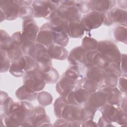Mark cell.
<instances>
[{"mask_svg": "<svg viewBox=\"0 0 127 127\" xmlns=\"http://www.w3.org/2000/svg\"><path fill=\"white\" fill-rule=\"evenodd\" d=\"M86 51L82 46H77L73 48L68 55L67 59L72 65L79 66L84 64Z\"/></svg>", "mask_w": 127, "mask_h": 127, "instance_id": "e0dca14e", "label": "cell"}, {"mask_svg": "<svg viewBox=\"0 0 127 127\" xmlns=\"http://www.w3.org/2000/svg\"><path fill=\"white\" fill-rule=\"evenodd\" d=\"M11 41L13 45H18L21 46L22 45V39L21 36V32H16L14 33L11 37Z\"/></svg>", "mask_w": 127, "mask_h": 127, "instance_id": "ee69618b", "label": "cell"}, {"mask_svg": "<svg viewBox=\"0 0 127 127\" xmlns=\"http://www.w3.org/2000/svg\"><path fill=\"white\" fill-rule=\"evenodd\" d=\"M8 97V95L4 92H0V105L4 102V101Z\"/></svg>", "mask_w": 127, "mask_h": 127, "instance_id": "681fc988", "label": "cell"}, {"mask_svg": "<svg viewBox=\"0 0 127 127\" xmlns=\"http://www.w3.org/2000/svg\"><path fill=\"white\" fill-rule=\"evenodd\" d=\"M106 73H115L118 76L122 75L119 63H109L107 66L104 69Z\"/></svg>", "mask_w": 127, "mask_h": 127, "instance_id": "ab89813d", "label": "cell"}, {"mask_svg": "<svg viewBox=\"0 0 127 127\" xmlns=\"http://www.w3.org/2000/svg\"><path fill=\"white\" fill-rule=\"evenodd\" d=\"M25 61L22 56L20 59L11 61L9 71L15 77H21L25 72Z\"/></svg>", "mask_w": 127, "mask_h": 127, "instance_id": "44dd1931", "label": "cell"}, {"mask_svg": "<svg viewBox=\"0 0 127 127\" xmlns=\"http://www.w3.org/2000/svg\"><path fill=\"white\" fill-rule=\"evenodd\" d=\"M53 43L62 47H65L69 42V37L67 34L63 31L53 30Z\"/></svg>", "mask_w": 127, "mask_h": 127, "instance_id": "4316f807", "label": "cell"}, {"mask_svg": "<svg viewBox=\"0 0 127 127\" xmlns=\"http://www.w3.org/2000/svg\"><path fill=\"white\" fill-rule=\"evenodd\" d=\"M0 10L4 14L5 20H13L19 16V5L17 0H0Z\"/></svg>", "mask_w": 127, "mask_h": 127, "instance_id": "52a82bcc", "label": "cell"}, {"mask_svg": "<svg viewBox=\"0 0 127 127\" xmlns=\"http://www.w3.org/2000/svg\"><path fill=\"white\" fill-rule=\"evenodd\" d=\"M39 31V27L33 18L23 20L21 32L22 44L36 42Z\"/></svg>", "mask_w": 127, "mask_h": 127, "instance_id": "8992f818", "label": "cell"}, {"mask_svg": "<svg viewBox=\"0 0 127 127\" xmlns=\"http://www.w3.org/2000/svg\"><path fill=\"white\" fill-rule=\"evenodd\" d=\"M78 80L63 74L57 84L56 90L61 96L66 92L72 91L76 87Z\"/></svg>", "mask_w": 127, "mask_h": 127, "instance_id": "4fadbf2b", "label": "cell"}, {"mask_svg": "<svg viewBox=\"0 0 127 127\" xmlns=\"http://www.w3.org/2000/svg\"><path fill=\"white\" fill-rule=\"evenodd\" d=\"M97 126L110 127V126H114V125H112V122H111L110 120L102 116L100 118L98 121Z\"/></svg>", "mask_w": 127, "mask_h": 127, "instance_id": "bcb514c9", "label": "cell"}, {"mask_svg": "<svg viewBox=\"0 0 127 127\" xmlns=\"http://www.w3.org/2000/svg\"><path fill=\"white\" fill-rule=\"evenodd\" d=\"M48 52L51 59L64 60L68 57V52L62 46L53 43L47 48Z\"/></svg>", "mask_w": 127, "mask_h": 127, "instance_id": "ffe728a7", "label": "cell"}, {"mask_svg": "<svg viewBox=\"0 0 127 127\" xmlns=\"http://www.w3.org/2000/svg\"><path fill=\"white\" fill-rule=\"evenodd\" d=\"M75 2L74 0H60L61 5L65 6H75Z\"/></svg>", "mask_w": 127, "mask_h": 127, "instance_id": "c3c4849f", "label": "cell"}, {"mask_svg": "<svg viewBox=\"0 0 127 127\" xmlns=\"http://www.w3.org/2000/svg\"><path fill=\"white\" fill-rule=\"evenodd\" d=\"M106 103V95L101 90H100L90 94L88 101L83 105L97 110Z\"/></svg>", "mask_w": 127, "mask_h": 127, "instance_id": "5bb4252c", "label": "cell"}, {"mask_svg": "<svg viewBox=\"0 0 127 127\" xmlns=\"http://www.w3.org/2000/svg\"><path fill=\"white\" fill-rule=\"evenodd\" d=\"M49 19L50 25L53 30L63 31L67 34L69 22L60 16L56 11L52 13Z\"/></svg>", "mask_w": 127, "mask_h": 127, "instance_id": "2e32d148", "label": "cell"}, {"mask_svg": "<svg viewBox=\"0 0 127 127\" xmlns=\"http://www.w3.org/2000/svg\"><path fill=\"white\" fill-rule=\"evenodd\" d=\"M102 116L111 122L116 123L120 126L127 124V113L121 108L116 107L108 103H106L100 108Z\"/></svg>", "mask_w": 127, "mask_h": 127, "instance_id": "3957f363", "label": "cell"}, {"mask_svg": "<svg viewBox=\"0 0 127 127\" xmlns=\"http://www.w3.org/2000/svg\"><path fill=\"white\" fill-rule=\"evenodd\" d=\"M108 63L109 62L96 50L88 51L86 53L84 65L87 67L95 66L101 69H104Z\"/></svg>", "mask_w": 127, "mask_h": 127, "instance_id": "ba28073f", "label": "cell"}, {"mask_svg": "<svg viewBox=\"0 0 127 127\" xmlns=\"http://www.w3.org/2000/svg\"><path fill=\"white\" fill-rule=\"evenodd\" d=\"M100 86V85L95 82L85 77L80 79L78 80L76 87H82L91 94L98 90Z\"/></svg>", "mask_w": 127, "mask_h": 127, "instance_id": "cb8c5ba5", "label": "cell"}, {"mask_svg": "<svg viewBox=\"0 0 127 127\" xmlns=\"http://www.w3.org/2000/svg\"><path fill=\"white\" fill-rule=\"evenodd\" d=\"M67 121L82 123L85 120V111L81 105L67 104L62 113V118Z\"/></svg>", "mask_w": 127, "mask_h": 127, "instance_id": "5b68a950", "label": "cell"}, {"mask_svg": "<svg viewBox=\"0 0 127 127\" xmlns=\"http://www.w3.org/2000/svg\"><path fill=\"white\" fill-rule=\"evenodd\" d=\"M119 76L115 73H106L104 83L106 87H116L118 85Z\"/></svg>", "mask_w": 127, "mask_h": 127, "instance_id": "8d00e7d4", "label": "cell"}, {"mask_svg": "<svg viewBox=\"0 0 127 127\" xmlns=\"http://www.w3.org/2000/svg\"><path fill=\"white\" fill-rule=\"evenodd\" d=\"M0 72H5L7 71L10 67V59L7 57L6 51L0 50Z\"/></svg>", "mask_w": 127, "mask_h": 127, "instance_id": "d6a6232c", "label": "cell"}, {"mask_svg": "<svg viewBox=\"0 0 127 127\" xmlns=\"http://www.w3.org/2000/svg\"><path fill=\"white\" fill-rule=\"evenodd\" d=\"M73 94L77 105H82L86 103L90 96V94L86 90L80 87H76L74 90H73Z\"/></svg>", "mask_w": 127, "mask_h": 127, "instance_id": "484cf974", "label": "cell"}, {"mask_svg": "<svg viewBox=\"0 0 127 127\" xmlns=\"http://www.w3.org/2000/svg\"><path fill=\"white\" fill-rule=\"evenodd\" d=\"M118 87L122 93H126L127 91V78L126 77H121L118 79Z\"/></svg>", "mask_w": 127, "mask_h": 127, "instance_id": "f6af8a7d", "label": "cell"}, {"mask_svg": "<svg viewBox=\"0 0 127 127\" xmlns=\"http://www.w3.org/2000/svg\"><path fill=\"white\" fill-rule=\"evenodd\" d=\"M0 50L8 51L10 49L13 44L11 41V37L7 34V33L3 30H0Z\"/></svg>", "mask_w": 127, "mask_h": 127, "instance_id": "f1b7e54d", "label": "cell"}, {"mask_svg": "<svg viewBox=\"0 0 127 127\" xmlns=\"http://www.w3.org/2000/svg\"><path fill=\"white\" fill-rule=\"evenodd\" d=\"M62 97L58 98L55 102L54 104V112L55 116L58 118H62V113L65 106L67 105Z\"/></svg>", "mask_w": 127, "mask_h": 127, "instance_id": "836d02e7", "label": "cell"}, {"mask_svg": "<svg viewBox=\"0 0 127 127\" xmlns=\"http://www.w3.org/2000/svg\"><path fill=\"white\" fill-rule=\"evenodd\" d=\"M79 66L72 65L69 67L64 73V75L76 80H79L82 77L79 68Z\"/></svg>", "mask_w": 127, "mask_h": 127, "instance_id": "74e56055", "label": "cell"}, {"mask_svg": "<svg viewBox=\"0 0 127 127\" xmlns=\"http://www.w3.org/2000/svg\"><path fill=\"white\" fill-rule=\"evenodd\" d=\"M43 73L36 69L26 71L23 76V85L32 93L42 91L45 86Z\"/></svg>", "mask_w": 127, "mask_h": 127, "instance_id": "6da1fadb", "label": "cell"}, {"mask_svg": "<svg viewBox=\"0 0 127 127\" xmlns=\"http://www.w3.org/2000/svg\"><path fill=\"white\" fill-rule=\"evenodd\" d=\"M32 6L34 11V17H44L49 19L51 14L54 12L51 8L49 0L33 1Z\"/></svg>", "mask_w": 127, "mask_h": 127, "instance_id": "9c48e42d", "label": "cell"}, {"mask_svg": "<svg viewBox=\"0 0 127 127\" xmlns=\"http://www.w3.org/2000/svg\"><path fill=\"white\" fill-rule=\"evenodd\" d=\"M103 13L93 10H91L88 13L84 14L81 16L80 20L85 31L88 32L100 27L103 24Z\"/></svg>", "mask_w": 127, "mask_h": 127, "instance_id": "277c9868", "label": "cell"}, {"mask_svg": "<svg viewBox=\"0 0 127 127\" xmlns=\"http://www.w3.org/2000/svg\"><path fill=\"white\" fill-rule=\"evenodd\" d=\"M57 14L68 22L80 21L81 13L75 6H65L61 5L56 10Z\"/></svg>", "mask_w": 127, "mask_h": 127, "instance_id": "30bf717a", "label": "cell"}, {"mask_svg": "<svg viewBox=\"0 0 127 127\" xmlns=\"http://www.w3.org/2000/svg\"><path fill=\"white\" fill-rule=\"evenodd\" d=\"M75 6L81 13L86 14L91 10L90 0L76 1Z\"/></svg>", "mask_w": 127, "mask_h": 127, "instance_id": "f35d334b", "label": "cell"}, {"mask_svg": "<svg viewBox=\"0 0 127 127\" xmlns=\"http://www.w3.org/2000/svg\"><path fill=\"white\" fill-rule=\"evenodd\" d=\"M34 127L51 126L49 117L47 115L45 109L41 106L34 108V112L31 117Z\"/></svg>", "mask_w": 127, "mask_h": 127, "instance_id": "7c38bea8", "label": "cell"}, {"mask_svg": "<svg viewBox=\"0 0 127 127\" xmlns=\"http://www.w3.org/2000/svg\"><path fill=\"white\" fill-rule=\"evenodd\" d=\"M96 51L109 63H117L121 59L120 50L113 41L105 40L98 42Z\"/></svg>", "mask_w": 127, "mask_h": 127, "instance_id": "7a4b0ae2", "label": "cell"}, {"mask_svg": "<svg viewBox=\"0 0 127 127\" xmlns=\"http://www.w3.org/2000/svg\"><path fill=\"white\" fill-rule=\"evenodd\" d=\"M25 61V72L32 70L35 67V60L30 55L23 56Z\"/></svg>", "mask_w": 127, "mask_h": 127, "instance_id": "60d3db41", "label": "cell"}, {"mask_svg": "<svg viewBox=\"0 0 127 127\" xmlns=\"http://www.w3.org/2000/svg\"><path fill=\"white\" fill-rule=\"evenodd\" d=\"M116 2L115 0H90L91 10L103 13L114 7Z\"/></svg>", "mask_w": 127, "mask_h": 127, "instance_id": "ac0fdd59", "label": "cell"}, {"mask_svg": "<svg viewBox=\"0 0 127 127\" xmlns=\"http://www.w3.org/2000/svg\"><path fill=\"white\" fill-rule=\"evenodd\" d=\"M84 29L80 21L69 22L67 35L73 38H81L84 34Z\"/></svg>", "mask_w": 127, "mask_h": 127, "instance_id": "603a6c76", "label": "cell"}, {"mask_svg": "<svg viewBox=\"0 0 127 127\" xmlns=\"http://www.w3.org/2000/svg\"><path fill=\"white\" fill-rule=\"evenodd\" d=\"M119 67L122 72V75H127V55H121L120 60L118 62Z\"/></svg>", "mask_w": 127, "mask_h": 127, "instance_id": "7bdbcfd3", "label": "cell"}, {"mask_svg": "<svg viewBox=\"0 0 127 127\" xmlns=\"http://www.w3.org/2000/svg\"><path fill=\"white\" fill-rule=\"evenodd\" d=\"M43 75L46 82L49 84H54L56 83L59 78L57 70L53 67H52L49 71L43 73Z\"/></svg>", "mask_w": 127, "mask_h": 127, "instance_id": "e575fe53", "label": "cell"}, {"mask_svg": "<svg viewBox=\"0 0 127 127\" xmlns=\"http://www.w3.org/2000/svg\"><path fill=\"white\" fill-rule=\"evenodd\" d=\"M101 90L106 95L107 103L119 107L122 101V93L118 88L106 87Z\"/></svg>", "mask_w": 127, "mask_h": 127, "instance_id": "9a60e30c", "label": "cell"}, {"mask_svg": "<svg viewBox=\"0 0 127 127\" xmlns=\"http://www.w3.org/2000/svg\"><path fill=\"white\" fill-rule=\"evenodd\" d=\"M34 15V11L31 5H21L19 6V17L22 19L31 18Z\"/></svg>", "mask_w": 127, "mask_h": 127, "instance_id": "4dcf8cb0", "label": "cell"}, {"mask_svg": "<svg viewBox=\"0 0 127 127\" xmlns=\"http://www.w3.org/2000/svg\"><path fill=\"white\" fill-rule=\"evenodd\" d=\"M6 53L7 57L11 61L20 59L23 55L21 50V46L13 44L12 48L6 51Z\"/></svg>", "mask_w": 127, "mask_h": 127, "instance_id": "1f68e13d", "label": "cell"}, {"mask_svg": "<svg viewBox=\"0 0 127 127\" xmlns=\"http://www.w3.org/2000/svg\"><path fill=\"white\" fill-rule=\"evenodd\" d=\"M126 24H119L114 31V36L117 41L127 44V28Z\"/></svg>", "mask_w": 127, "mask_h": 127, "instance_id": "83f0119b", "label": "cell"}, {"mask_svg": "<svg viewBox=\"0 0 127 127\" xmlns=\"http://www.w3.org/2000/svg\"><path fill=\"white\" fill-rule=\"evenodd\" d=\"M121 109L126 113H127V98L126 97H125L124 98H123V99H122L121 103Z\"/></svg>", "mask_w": 127, "mask_h": 127, "instance_id": "f907efd6", "label": "cell"}, {"mask_svg": "<svg viewBox=\"0 0 127 127\" xmlns=\"http://www.w3.org/2000/svg\"><path fill=\"white\" fill-rule=\"evenodd\" d=\"M36 42L48 48L53 43V32L49 23H46L40 28Z\"/></svg>", "mask_w": 127, "mask_h": 127, "instance_id": "8fae6325", "label": "cell"}, {"mask_svg": "<svg viewBox=\"0 0 127 127\" xmlns=\"http://www.w3.org/2000/svg\"><path fill=\"white\" fill-rule=\"evenodd\" d=\"M98 41L91 37L85 36L82 41V47L86 51L96 50L98 45Z\"/></svg>", "mask_w": 127, "mask_h": 127, "instance_id": "f546056e", "label": "cell"}, {"mask_svg": "<svg viewBox=\"0 0 127 127\" xmlns=\"http://www.w3.org/2000/svg\"><path fill=\"white\" fill-rule=\"evenodd\" d=\"M37 100L41 105L47 106L51 104L53 101V97L49 93L46 91H42L38 94Z\"/></svg>", "mask_w": 127, "mask_h": 127, "instance_id": "d590c367", "label": "cell"}, {"mask_svg": "<svg viewBox=\"0 0 127 127\" xmlns=\"http://www.w3.org/2000/svg\"><path fill=\"white\" fill-rule=\"evenodd\" d=\"M82 124L81 126L82 127H97V124L92 119L86 120L82 122Z\"/></svg>", "mask_w": 127, "mask_h": 127, "instance_id": "7dc6e473", "label": "cell"}, {"mask_svg": "<svg viewBox=\"0 0 127 127\" xmlns=\"http://www.w3.org/2000/svg\"><path fill=\"white\" fill-rule=\"evenodd\" d=\"M106 72L104 69H101L95 66L88 67L86 77L95 82L99 85L104 83V79Z\"/></svg>", "mask_w": 127, "mask_h": 127, "instance_id": "d6986e66", "label": "cell"}, {"mask_svg": "<svg viewBox=\"0 0 127 127\" xmlns=\"http://www.w3.org/2000/svg\"><path fill=\"white\" fill-rule=\"evenodd\" d=\"M15 96L20 100L33 101L37 98V92L32 93L28 91L23 85L15 92Z\"/></svg>", "mask_w": 127, "mask_h": 127, "instance_id": "d4e9b609", "label": "cell"}, {"mask_svg": "<svg viewBox=\"0 0 127 127\" xmlns=\"http://www.w3.org/2000/svg\"><path fill=\"white\" fill-rule=\"evenodd\" d=\"M113 23L126 24L127 10L120 7H113L108 11Z\"/></svg>", "mask_w": 127, "mask_h": 127, "instance_id": "7402d4cb", "label": "cell"}, {"mask_svg": "<svg viewBox=\"0 0 127 127\" xmlns=\"http://www.w3.org/2000/svg\"><path fill=\"white\" fill-rule=\"evenodd\" d=\"M36 42H29L23 43L21 46V50L24 55L31 56L34 49Z\"/></svg>", "mask_w": 127, "mask_h": 127, "instance_id": "b9f144b4", "label": "cell"}]
</instances>
